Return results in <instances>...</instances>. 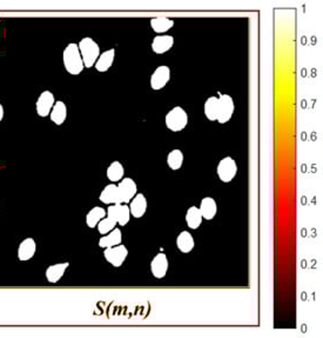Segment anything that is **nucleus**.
Instances as JSON below:
<instances>
[{
    "label": "nucleus",
    "instance_id": "1",
    "mask_svg": "<svg viewBox=\"0 0 323 338\" xmlns=\"http://www.w3.org/2000/svg\"><path fill=\"white\" fill-rule=\"evenodd\" d=\"M63 65H65L67 72L73 75L80 74L82 70L85 69L78 44L71 43L66 46L65 51H63Z\"/></svg>",
    "mask_w": 323,
    "mask_h": 338
},
{
    "label": "nucleus",
    "instance_id": "2",
    "mask_svg": "<svg viewBox=\"0 0 323 338\" xmlns=\"http://www.w3.org/2000/svg\"><path fill=\"white\" fill-rule=\"evenodd\" d=\"M79 51H80L83 65L87 69H91L97 63L98 58L100 57V47L93 39L90 37L82 38L80 43L78 44Z\"/></svg>",
    "mask_w": 323,
    "mask_h": 338
},
{
    "label": "nucleus",
    "instance_id": "3",
    "mask_svg": "<svg viewBox=\"0 0 323 338\" xmlns=\"http://www.w3.org/2000/svg\"><path fill=\"white\" fill-rule=\"evenodd\" d=\"M165 123L167 129L173 132H180L188 124V114L180 106H175L166 114Z\"/></svg>",
    "mask_w": 323,
    "mask_h": 338
},
{
    "label": "nucleus",
    "instance_id": "4",
    "mask_svg": "<svg viewBox=\"0 0 323 338\" xmlns=\"http://www.w3.org/2000/svg\"><path fill=\"white\" fill-rule=\"evenodd\" d=\"M217 173L220 181L223 183L232 182L238 173L236 162L232 157L222 158L218 164Z\"/></svg>",
    "mask_w": 323,
    "mask_h": 338
},
{
    "label": "nucleus",
    "instance_id": "5",
    "mask_svg": "<svg viewBox=\"0 0 323 338\" xmlns=\"http://www.w3.org/2000/svg\"><path fill=\"white\" fill-rule=\"evenodd\" d=\"M234 102L233 98L228 94H221L219 97V113L217 122L220 124H226L230 121L234 113Z\"/></svg>",
    "mask_w": 323,
    "mask_h": 338
},
{
    "label": "nucleus",
    "instance_id": "6",
    "mask_svg": "<svg viewBox=\"0 0 323 338\" xmlns=\"http://www.w3.org/2000/svg\"><path fill=\"white\" fill-rule=\"evenodd\" d=\"M127 254H128V250L125 245L119 244L112 248H106L103 251V256H105L106 261L112 264L114 268H119L123 264V262L126 261Z\"/></svg>",
    "mask_w": 323,
    "mask_h": 338
},
{
    "label": "nucleus",
    "instance_id": "7",
    "mask_svg": "<svg viewBox=\"0 0 323 338\" xmlns=\"http://www.w3.org/2000/svg\"><path fill=\"white\" fill-rule=\"evenodd\" d=\"M107 216L113 218L119 225L125 226L131 220L130 206L126 204H112L107 210Z\"/></svg>",
    "mask_w": 323,
    "mask_h": 338
},
{
    "label": "nucleus",
    "instance_id": "8",
    "mask_svg": "<svg viewBox=\"0 0 323 338\" xmlns=\"http://www.w3.org/2000/svg\"><path fill=\"white\" fill-rule=\"evenodd\" d=\"M170 79V70L168 66L161 65L157 67L150 77V87L155 91L161 90L167 85Z\"/></svg>",
    "mask_w": 323,
    "mask_h": 338
},
{
    "label": "nucleus",
    "instance_id": "9",
    "mask_svg": "<svg viewBox=\"0 0 323 338\" xmlns=\"http://www.w3.org/2000/svg\"><path fill=\"white\" fill-rule=\"evenodd\" d=\"M168 260L165 253H158L150 262V271L152 275L158 280H161L166 276L168 271Z\"/></svg>",
    "mask_w": 323,
    "mask_h": 338
},
{
    "label": "nucleus",
    "instance_id": "10",
    "mask_svg": "<svg viewBox=\"0 0 323 338\" xmlns=\"http://www.w3.org/2000/svg\"><path fill=\"white\" fill-rule=\"evenodd\" d=\"M118 190L119 193H120L122 204H127V203H130L133 200L135 194H137L138 188L135 182L132 180V178H123V180L119 183Z\"/></svg>",
    "mask_w": 323,
    "mask_h": 338
},
{
    "label": "nucleus",
    "instance_id": "11",
    "mask_svg": "<svg viewBox=\"0 0 323 338\" xmlns=\"http://www.w3.org/2000/svg\"><path fill=\"white\" fill-rule=\"evenodd\" d=\"M54 95L51 91H44L38 98L37 102V112L40 117H47L51 113L54 106Z\"/></svg>",
    "mask_w": 323,
    "mask_h": 338
},
{
    "label": "nucleus",
    "instance_id": "12",
    "mask_svg": "<svg viewBox=\"0 0 323 338\" xmlns=\"http://www.w3.org/2000/svg\"><path fill=\"white\" fill-rule=\"evenodd\" d=\"M173 45H174V38L172 35L160 34L157 35V37L153 39V42H152V50H153V52H155L157 54H162L172 49Z\"/></svg>",
    "mask_w": 323,
    "mask_h": 338
},
{
    "label": "nucleus",
    "instance_id": "13",
    "mask_svg": "<svg viewBox=\"0 0 323 338\" xmlns=\"http://www.w3.org/2000/svg\"><path fill=\"white\" fill-rule=\"evenodd\" d=\"M130 203H131V205H130L131 216H133L134 218H141L143 214L146 213L147 201H146L145 194L137 193L134 196L133 200H132Z\"/></svg>",
    "mask_w": 323,
    "mask_h": 338
},
{
    "label": "nucleus",
    "instance_id": "14",
    "mask_svg": "<svg viewBox=\"0 0 323 338\" xmlns=\"http://www.w3.org/2000/svg\"><path fill=\"white\" fill-rule=\"evenodd\" d=\"M100 201L103 204H122L120 193H119L118 185L110 184L107 185L100 194Z\"/></svg>",
    "mask_w": 323,
    "mask_h": 338
},
{
    "label": "nucleus",
    "instance_id": "15",
    "mask_svg": "<svg viewBox=\"0 0 323 338\" xmlns=\"http://www.w3.org/2000/svg\"><path fill=\"white\" fill-rule=\"evenodd\" d=\"M35 250H37V244H35L34 240H32V238H27V240L21 242V244L19 245L18 258L23 262L29 261L34 256Z\"/></svg>",
    "mask_w": 323,
    "mask_h": 338
},
{
    "label": "nucleus",
    "instance_id": "16",
    "mask_svg": "<svg viewBox=\"0 0 323 338\" xmlns=\"http://www.w3.org/2000/svg\"><path fill=\"white\" fill-rule=\"evenodd\" d=\"M122 242V234L120 229L115 228L112 230L110 233L105 234V236L100 238V241H99V246L100 248H112V246H115V245H119L121 244Z\"/></svg>",
    "mask_w": 323,
    "mask_h": 338
},
{
    "label": "nucleus",
    "instance_id": "17",
    "mask_svg": "<svg viewBox=\"0 0 323 338\" xmlns=\"http://www.w3.org/2000/svg\"><path fill=\"white\" fill-rule=\"evenodd\" d=\"M199 209H200L202 218H205L207 221H212L218 212L217 202H215L213 198L206 197L201 201L200 208Z\"/></svg>",
    "mask_w": 323,
    "mask_h": 338
},
{
    "label": "nucleus",
    "instance_id": "18",
    "mask_svg": "<svg viewBox=\"0 0 323 338\" xmlns=\"http://www.w3.org/2000/svg\"><path fill=\"white\" fill-rule=\"evenodd\" d=\"M114 57H115V50L111 49L106 52H103L100 54V57L98 58L97 63L94 64L95 69H97L99 72H106L111 69L112 64L114 62Z\"/></svg>",
    "mask_w": 323,
    "mask_h": 338
},
{
    "label": "nucleus",
    "instance_id": "19",
    "mask_svg": "<svg viewBox=\"0 0 323 338\" xmlns=\"http://www.w3.org/2000/svg\"><path fill=\"white\" fill-rule=\"evenodd\" d=\"M177 246L183 253H188L194 249V238L188 231H182L177 238Z\"/></svg>",
    "mask_w": 323,
    "mask_h": 338
},
{
    "label": "nucleus",
    "instance_id": "20",
    "mask_svg": "<svg viewBox=\"0 0 323 338\" xmlns=\"http://www.w3.org/2000/svg\"><path fill=\"white\" fill-rule=\"evenodd\" d=\"M174 26V21L166 17H158L150 19V27L157 33H165Z\"/></svg>",
    "mask_w": 323,
    "mask_h": 338
},
{
    "label": "nucleus",
    "instance_id": "21",
    "mask_svg": "<svg viewBox=\"0 0 323 338\" xmlns=\"http://www.w3.org/2000/svg\"><path fill=\"white\" fill-rule=\"evenodd\" d=\"M202 220H203V218H202V214L200 212V209L197 208V206H190V208L187 210L186 223L190 229L197 230V229L200 228Z\"/></svg>",
    "mask_w": 323,
    "mask_h": 338
},
{
    "label": "nucleus",
    "instance_id": "22",
    "mask_svg": "<svg viewBox=\"0 0 323 338\" xmlns=\"http://www.w3.org/2000/svg\"><path fill=\"white\" fill-rule=\"evenodd\" d=\"M50 116H51L52 122L57 125H61L62 123L65 122V119L67 117V109H66V105L63 104V102L59 101L57 103H54V106L51 111Z\"/></svg>",
    "mask_w": 323,
    "mask_h": 338
},
{
    "label": "nucleus",
    "instance_id": "23",
    "mask_svg": "<svg viewBox=\"0 0 323 338\" xmlns=\"http://www.w3.org/2000/svg\"><path fill=\"white\" fill-rule=\"evenodd\" d=\"M69 263H61V264H55L50 266L49 269L46 270V278L50 283H57V282L60 280V278L63 276L65 273L66 269L69 268Z\"/></svg>",
    "mask_w": 323,
    "mask_h": 338
},
{
    "label": "nucleus",
    "instance_id": "24",
    "mask_svg": "<svg viewBox=\"0 0 323 338\" xmlns=\"http://www.w3.org/2000/svg\"><path fill=\"white\" fill-rule=\"evenodd\" d=\"M106 210H103L102 208H99V206H95L91 210V211L87 213L86 216V224L89 228L93 229L95 228L99 224V222H100L102 218L106 217Z\"/></svg>",
    "mask_w": 323,
    "mask_h": 338
},
{
    "label": "nucleus",
    "instance_id": "25",
    "mask_svg": "<svg viewBox=\"0 0 323 338\" xmlns=\"http://www.w3.org/2000/svg\"><path fill=\"white\" fill-rule=\"evenodd\" d=\"M205 116L209 121L215 122L218 119L219 113V98L218 97H209L205 103Z\"/></svg>",
    "mask_w": 323,
    "mask_h": 338
},
{
    "label": "nucleus",
    "instance_id": "26",
    "mask_svg": "<svg viewBox=\"0 0 323 338\" xmlns=\"http://www.w3.org/2000/svg\"><path fill=\"white\" fill-rule=\"evenodd\" d=\"M123 173H125V170L119 162H113L107 169V178L112 183L120 182L123 177Z\"/></svg>",
    "mask_w": 323,
    "mask_h": 338
},
{
    "label": "nucleus",
    "instance_id": "27",
    "mask_svg": "<svg viewBox=\"0 0 323 338\" xmlns=\"http://www.w3.org/2000/svg\"><path fill=\"white\" fill-rule=\"evenodd\" d=\"M167 164L174 171L180 169L183 164V153L181 152V150L175 149L170 151L168 156H167Z\"/></svg>",
    "mask_w": 323,
    "mask_h": 338
},
{
    "label": "nucleus",
    "instance_id": "28",
    "mask_svg": "<svg viewBox=\"0 0 323 338\" xmlns=\"http://www.w3.org/2000/svg\"><path fill=\"white\" fill-rule=\"evenodd\" d=\"M118 223L115 222L113 218H111V217H105V218H102V220L99 222V224L97 225L98 226V230H99V232H100L102 236H105V234L107 233H110L112 230L115 229V226H117Z\"/></svg>",
    "mask_w": 323,
    "mask_h": 338
},
{
    "label": "nucleus",
    "instance_id": "29",
    "mask_svg": "<svg viewBox=\"0 0 323 338\" xmlns=\"http://www.w3.org/2000/svg\"><path fill=\"white\" fill-rule=\"evenodd\" d=\"M3 117H4V109H3V105L0 104V122L3 121Z\"/></svg>",
    "mask_w": 323,
    "mask_h": 338
}]
</instances>
